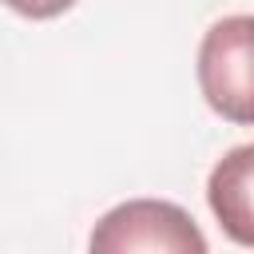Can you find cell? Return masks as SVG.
<instances>
[{
  "instance_id": "1",
  "label": "cell",
  "mask_w": 254,
  "mask_h": 254,
  "mask_svg": "<svg viewBox=\"0 0 254 254\" xmlns=\"http://www.w3.org/2000/svg\"><path fill=\"white\" fill-rule=\"evenodd\" d=\"M198 91L226 123H254V16H222L198 44Z\"/></svg>"
},
{
  "instance_id": "2",
  "label": "cell",
  "mask_w": 254,
  "mask_h": 254,
  "mask_svg": "<svg viewBox=\"0 0 254 254\" xmlns=\"http://www.w3.org/2000/svg\"><path fill=\"white\" fill-rule=\"evenodd\" d=\"M91 250L123 254V250H163V254H202L206 238L194 218L163 198H131L99 218L91 230Z\"/></svg>"
},
{
  "instance_id": "3",
  "label": "cell",
  "mask_w": 254,
  "mask_h": 254,
  "mask_svg": "<svg viewBox=\"0 0 254 254\" xmlns=\"http://www.w3.org/2000/svg\"><path fill=\"white\" fill-rule=\"evenodd\" d=\"M206 202L230 242L254 246V143L230 147L214 163L206 179Z\"/></svg>"
},
{
  "instance_id": "4",
  "label": "cell",
  "mask_w": 254,
  "mask_h": 254,
  "mask_svg": "<svg viewBox=\"0 0 254 254\" xmlns=\"http://www.w3.org/2000/svg\"><path fill=\"white\" fill-rule=\"evenodd\" d=\"M12 12H20V16H28V20H52V16H60V12H67L75 0H4Z\"/></svg>"
}]
</instances>
